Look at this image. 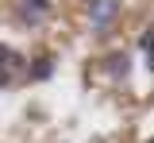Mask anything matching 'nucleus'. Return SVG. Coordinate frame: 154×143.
I'll list each match as a JSON object with an SVG mask.
<instances>
[{
  "label": "nucleus",
  "instance_id": "obj_1",
  "mask_svg": "<svg viewBox=\"0 0 154 143\" xmlns=\"http://www.w3.org/2000/svg\"><path fill=\"white\" fill-rule=\"evenodd\" d=\"M116 16H119V0H89V23H93L100 35L112 27Z\"/></svg>",
  "mask_w": 154,
  "mask_h": 143
},
{
  "label": "nucleus",
  "instance_id": "obj_2",
  "mask_svg": "<svg viewBox=\"0 0 154 143\" xmlns=\"http://www.w3.org/2000/svg\"><path fill=\"white\" fill-rule=\"evenodd\" d=\"M46 12H50V0H23V16H27V23H38Z\"/></svg>",
  "mask_w": 154,
  "mask_h": 143
},
{
  "label": "nucleus",
  "instance_id": "obj_3",
  "mask_svg": "<svg viewBox=\"0 0 154 143\" xmlns=\"http://www.w3.org/2000/svg\"><path fill=\"white\" fill-rule=\"evenodd\" d=\"M0 62H4V66H12V70H27V58H23V54H19V50H12V46H4V43H0Z\"/></svg>",
  "mask_w": 154,
  "mask_h": 143
},
{
  "label": "nucleus",
  "instance_id": "obj_4",
  "mask_svg": "<svg viewBox=\"0 0 154 143\" xmlns=\"http://www.w3.org/2000/svg\"><path fill=\"white\" fill-rule=\"evenodd\" d=\"M50 74H54V58H50V54L35 58V66H31V78H35V81H46Z\"/></svg>",
  "mask_w": 154,
  "mask_h": 143
},
{
  "label": "nucleus",
  "instance_id": "obj_5",
  "mask_svg": "<svg viewBox=\"0 0 154 143\" xmlns=\"http://www.w3.org/2000/svg\"><path fill=\"white\" fill-rule=\"evenodd\" d=\"M127 70H131V58L127 54H112L108 58V74L112 78H127Z\"/></svg>",
  "mask_w": 154,
  "mask_h": 143
},
{
  "label": "nucleus",
  "instance_id": "obj_6",
  "mask_svg": "<svg viewBox=\"0 0 154 143\" xmlns=\"http://www.w3.org/2000/svg\"><path fill=\"white\" fill-rule=\"evenodd\" d=\"M143 54H146V70L154 74V27H146V35H143Z\"/></svg>",
  "mask_w": 154,
  "mask_h": 143
},
{
  "label": "nucleus",
  "instance_id": "obj_7",
  "mask_svg": "<svg viewBox=\"0 0 154 143\" xmlns=\"http://www.w3.org/2000/svg\"><path fill=\"white\" fill-rule=\"evenodd\" d=\"M12 81H16V70L0 62V89H8V85H12Z\"/></svg>",
  "mask_w": 154,
  "mask_h": 143
},
{
  "label": "nucleus",
  "instance_id": "obj_8",
  "mask_svg": "<svg viewBox=\"0 0 154 143\" xmlns=\"http://www.w3.org/2000/svg\"><path fill=\"white\" fill-rule=\"evenodd\" d=\"M150 143H154V139H150Z\"/></svg>",
  "mask_w": 154,
  "mask_h": 143
}]
</instances>
